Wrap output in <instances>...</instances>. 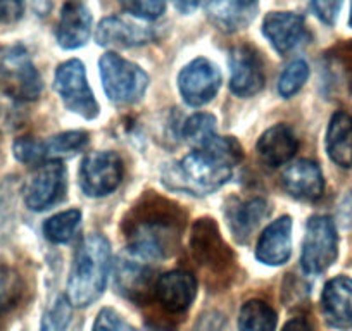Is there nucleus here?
I'll return each mask as SVG.
<instances>
[{"mask_svg":"<svg viewBox=\"0 0 352 331\" xmlns=\"http://www.w3.org/2000/svg\"><path fill=\"white\" fill-rule=\"evenodd\" d=\"M242 157V147L235 138L214 137L208 145L195 148L182 161L166 166L162 181L171 190L185 194H212L232 178Z\"/></svg>","mask_w":352,"mask_h":331,"instance_id":"nucleus-1","label":"nucleus"},{"mask_svg":"<svg viewBox=\"0 0 352 331\" xmlns=\"http://www.w3.org/2000/svg\"><path fill=\"white\" fill-rule=\"evenodd\" d=\"M185 214L173 202L147 197L126 219V236L131 254L140 259H164L180 242Z\"/></svg>","mask_w":352,"mask_h":331,"instance_id":"nucleus-2","label":"nucleus"},{"mask_svg":"<svg viewBox=\"0 0 352 331\" xmlns=\"http://www.w3.org/2000/svg\"><path fill=\"white\" fill-rule=\"evenodd\" d=\"M111 266V245L94 233L81 242L67 282V300L73 307H88L104 293Z\"/></svg>","mask_w":352,"mask_h":331,"instance_id":"nucleus-3","label":"nucleus"},{"mask_svg":"<svg viewBox=\"0 0 352 331\" xmlns=\"http://www.w3.org/2000/svg\"><path fill=\"white\" fill-rule=\"evenodd\" d=\"M0 85L12 100L38 99L42 78L23 45L0 47Z\"/></svg>","mask_w":352,"mask_h":331,"instance_id":"nucleus-4","label":"nucleus"},{"mask_svg":"<svg viewBox=\"0 0 352 331\" xmlns=\"http://www.w3.org/2000/svg\"><path fill=\"white\" fill-rule=\"evenodd\" d=\"M104 92L116 104H133L144 97L148 87V76L137 64L107 52L99 60Z\"/></svg>","mask_w":352,"mask_h":331,"instance_id":"nucleus-5","label":"nucleus"},{"mask_svg":"<svg viewBox=\"0 0 352 331\" xmlns=\"http://www.w3.org/2000/svg\"><path fill=\"white\" fill-rule=\"evenodd\" d=\"M54 87L63 104L71 113L85 119H96L99 116V104L88 85L87 73L81 60L71 59L60 64L56 71Z\"/></svg>","mask_w":352,"mask_h":331,"instance_id":"nucleus-6","label":"nucleus"},{"mask_svg":"<svg viewBox=\"0 0 352 331\" xmlns=\"http://www.w3.org/2000/svg\"><path fill=\"white\" fill-rule=\"evenodd\" d=\"M338 255V235L333 221L327 216H314L307 221L300 264L307 275L327 271Z\"/></svg>","mask_w":352,"mask_h":331,"instance_id":"nucleus-7","label":"nucleus"},{"mask_svg":"<svg viewBox=\"0 0 352 331\" xmlns=\"http://www.w3.org/2000/svg\"><path fill=\"white\" fill-rule=\"evenodd\" d=\"M78 176L81 190L88 197H104L120 187L123 180V162L114 152H92L81 161Z\"/></svg>","mask_w":352,"mask_h":331,"instance_id":"nucleus-8","label":"nucleus"},{"mask_svg":"<svg viewBox=\"0 0 352 331\" xmlns=\"http://www.w3.org/2000/svg\"><path fill=\"white\" fill-rule=\"evenodd\" d=\"M66 194V170L59 161L40 164L25 185V204L40 212L52 207Z\"/></svg>","mask_w":352,"mask_h":331,"instance_id":"nucleus-9","label":"nucleus"},{"mask_svg":"<svg viewBox=\"0 0 352 331\" xmlns=\"http://www.w3.org/2000/svg\"><path fill=\"white\" fill-rule=\"evenodd\" d=\"M221 85V73L209 59L199 57L182 69L178 76V89L185 102L192 107H201L211 102Z\"/></svg>","mask_w":352,"mask_h":331,"instance_id":"nucleus-10","label":"nucleus"},{"mask_svg":"<svg viewBox=\"0 0 352 331\" xmlns=\"http://www.w3.org/2000/svg\"><path fill=\"white\" fill-rule=\"evenodd\" d=\"M190 252L199 264L214 271L228 268L233 259L232 251L219 235L218 225L211 218H202L194 222L190 233Z\"/></svg>","mask_w":352,"mask_h":331,"instance_id":"nucleus-11","label":"nucleus"},{"mask_svg":"<svg viewBox=\"0 0 352 331\" xmlns=\"http://www.w3.org/2000/svg\"><path fill=\"white\" fill-rule=\"evenodd\" d=\"M230 89L239 97H252L264 87L261 57L250 45H236L230 52Z\"/></svg>","mask_w":352,"mask_h":331,"instance_id":"nucleus-12","label":"nucleus"},{"mask_svg":"<svg viewBox=\"0 0 352 331\" xmlns=\"http://www.w3.org/2000/svg\"><path fill=\"white\" fill-rule=\"evenodd\" d=\"M154 295L169 312H184L197 295V282L187 271H169L155 279Z\"/></svg>","mask_w":352,"mask_h":331,"instance_id":"nucleus-13","label":"nucleus"},{"mask_svg":"<svg viewBox=\"0 0 352 331\" xmlns=\"http://www.w3.org/2000/svg\"><path fill=\"white\" fill-rule=\"evenodd\" d=\"M321 312L335 330L352 328V279L337 276L324 285L321 293Z\"/></svg>","mask_w":352,"mask_h":331,"instance_id":"nucleus-14","label":"nucleus"},{"mask_svg":"<svg viewBox=\"0 0 352 331\" xmlns=\"http://www.w3.org/2000/svg\"><path fill=\"white\" fill-rule=\"evenodd\" d=\"M263 33L278 54H287L307 38L304 18L294 12H270L263 21Z\"/></svg>","mask_w":352,"mask_h":331,"instance_id":"nucleus-15","label":"nucleus"},{"mask_svg":"<svg viewBox=\"0 0 352 331\" xmlns=\"http://www.w3.org/2000/svg\"><path fill=\"white\" fill-rule=\"evenodd\" d=\"M290 254H292V218L282 216L261 233L256 258L263 264L282 266L289 261Z\"/></svg>","mask_w":352,"mask_h":331,"instance_id":"nucleus-16","label":"nucleus"},{"mask_svg":"<svg viewBox=\"0 0 352 331\" xmlns=\"http://www.w3.org/2000/svg\"><path fill=\"white\" fill-rule=\"evenodd\" d=\"M282 185L294 198L307 202L321 198L324 190L323 173L313 161H297L289 166L282 174Z\"/></svg>","mask_w":352,"mask_h":331,"instance_id":"nucleus-17","label":"nucleus"},{"mask_svg":"<svg viewBox=\"0 0 352 331\" xmlns=\"http://www.w3.org/2000/svg\"><path fill=\"white\" fill-rule=\"evenodd\" d=\"M92 35V14L80 2H67L60 11L57 42L63 49H80Z\"/></svg>","mask_w":352,"mask_h":331,"instance_id":"nucleus-18","label":"nucleus"},{"mask_svg":"<svg viewBox=\"0 0 352 331\" xmlns=\"http://www.w3.org/2000/svg\"><path fill=\"white\" fill-rule=\"evenodd\" d=\"M297 148H299V140L292 128L287 124H275V126L268 128L261 135L256 145L261 161L272 168H278V166L289 162L296 155Z\"/></svg>","mask_w":352,"mask_h":331,"instance_id":"nucleus-19","label":"nucleus"},{"mask_svg":"<svg viewBox=\"0 0 352 331\" xmlns=\"http://www.w3.org/2000/svg\"><path fill=\"white\" fill-rule=\"evenodd\" d=\"M96 40L102 47H138L152 40V32L142 25L128 21V19L111 16L100 21L97 26Z\"/></svg>","mask_w":352,"mask_h":331,"instance_id":"nucleus-20","label":"nucleus"},{"mask_svg":"<svg viewBox=\"0 0 352 331\" xmlns=\"http://www.w3.org/2000/svg\"><path fill=\"white\" fill-rule=\"evenodd\" d=\"M328 157L340 168H352V116L338 111L327 130Z\"/></svg>","mask_w":352,"mask_h":331,"instance_id":"nucleus-21","label":"nucleus"},{"mask_svg":"<svg viewBox=\"0 0 352 331\" xmlns=\"http://www.w3.org/2000/svg\"><path fill=\"white\" fill-rule=\"evenodd\" d=\"M268 214L270 205L264 198H250L230 207L228 225L233 236L239 242H247Z\"/></svg>","mask_w":352,"mask_h":331,"instance_id":"nucleus-22","label":"nucleus"},{"mask_svg":"<svg viewBox=\"0 0 352 331\" xmlns=\"http://www.w3.org/2000/svg\"><path fill=\"white\" fill-rule=\"evenodd\" d=\"M116 283L121 293L137 302H142L151 292L154 293L155 286L152 269L142 262L133 261H120L116 269Z\"/></svg>","mask_w":352,"mask_h":331,"instance_id":"nucleus-23","label":"nucleus"},{"mask_svg":"<svg viewBox=\"0 0 352 331\" xmlns=\"http://www.w3.org/2000/svg\"><path fill=\"white\" fill-rule=\"evenodd\" d=\"M256 4L257 0H212L209 11L216 23L228 30H235L249 23Z\"/></svg>","mask_w":352,"mask_h":331,"instance_id":"nucleus-24","label":"nucleus"},{"mask_svg":"<svg viewBox=\"0 0 352 331\" xmlns=\"http://www.w3.org/2000/svg\"><path fill=\"white\" fill-rule=\"evenodd\" d=\"M276 312L264 300H249L239 314V331H275Z\"/></svg>","mask_w":352,"mask_h":331,"instance_id":"nucleus-25","label":"nucleus"},{"mask_svg":"<svg viewBox=\"0 0 352 331\" xmlns=\"http://www.w3.org/2000/svg\"><path fill=\"white\" fill-rule=\"evenodd\" d=\"M88 144L87 131H66L43 141V157L45 161H59V159L73 157L83 150Z\"/></svg>","mask_w":352,"mask_h":331,"instance_id":"nucleus-26","label":"nucleus"},{"mask_svg":"<svg viewBox=\"0 0 352 331\" xmlns=\"http://www.w3.org/2000/svg\"><path fill=\"white\" fill-rule=\"evenodd\" d=\"M80 225L81 212L78 209H69L47 219L43 225V235L52 243H66L76 235Z\"/></svg>","mask_w":352,"mask_h":331,"instance_id":"nucleus-27","label":"nucleus"},{"mask_svg":"<svg viewBox=\"0 0 352 331\" xmlns=\"http://www.w3.org/2000/svg\"><path fill=\"white\" fill-rule=\"evenodd\" d=\"M184 137L197 148L204 147L212 138L218 137L216 135V117L208 113L194 114L184 124Z\"/></svg>","mask_w":352,"mask_h":331,"instance_id":"nucleus-28","label":"nucleus"},{"mask_svg":"<svg viewBox=\"0 0 352 331\" xmlns=\"http://www.w3.org/2000/svg\"><path fill=\"white\" fill-rule=\"evenodd\" d=\"M309 78V66H307L304 60L297 59L294 62H290L285 67V71L282 73L278 81V92L280 95L289 99V97L296 95L300 89L304 87V83Z\"/></svg>","mask_w":352,"mask_h":331,"instance_id":"nucleus-29","label":"nucleus"},{"mask_svg":"<svg viewBox=\"0 0 352 331\" xmlns=\"http://www.w3.org/2000/svg\"><path fill=\"white\" fill-rule=\"evenodd\" d=\"M21 279L12 269L0 266V314L8 312L21 297Z\"/></svg>","mask_w":352,"mask_h":331,"instance_id":"nucleus-30","label":"nucleus"},{"mask_svg":"<svg viewBox=\"0 0 352 331\" xmlns=\"http://www.w3.org/2000/svg\"><path fill=\"white\" fill-rule=\"evenodd\" d=\"M71 321V304L66 297L56 300L52 307L45 312L40 331H67Z\"/></svg>","mask_w":352,"mask_h":331,"instance_id":"nucleus-31","label":"nucleus"},{"mask_svg":"<svg viewBox=\"0 0 352 331\" xmlns=\"http://www.w3.org/2000/svg\"><path fill=\"white\" fill-rule=\"evenodd\" d=\"M123 11L128 14L135 16V18L147 19H157L159 16L164 12V0H118Z\"/></svg>","mask_w":352,"mask_h":331,"instance_id":"nucleus-32","label":"nucleus"},{"mask_svg":"<svg viewBox=\"0 0 352 331\" xmlns=\"http://www.w3.org/2000/svg\"><path fill=\"white\" fill-rule=\"evenodd\" d=\"M14 157L23 164H43V141L32 137H23L14 141Z\"/></svg>","mask_w":352,"mask_h":331,"instance_id":"nucleus-33","label":"nucleus"},{"mask_svg":"<svg viewBox=\"0 0 352 331\" xmlns=\"http://www.w3.org/2000/svg\"><path fill=\"white\" fill-rule=\"evenodd\" d=\"M92 331H135L133 326L116 310L106 307L97 316Z\"/></svg>","mask_w":352,"mask_h":331,"instance_id":"nucleus-34","label":"nucleus"},{"mask_svg":"<svg viewBox=\"0 0 352 331\" xmlns=\"http://www.w3.org/2000/svg\"><path fill=\"white\" fill-rule=\"evenodd\" d=\"M344 0H313L314 14L324 23V25H335L338 18V12L342 9Z\"/></svg>","mask_w":352,"mask_h":331,"instance_id":"nucleus-35","label":"nucleus"},{"mask_svg":"<svg viewBox=\"0 0 352 331\" xmlns=\"http://www.w3.org/2000/svg\"><path fill=\"white\" fill-rule=\"evenodd\" d=\"M25 14V0H0V25H14Z\"/></svg>","mask_w":352,"mask_h":331,"instance_id":"nucleus-36","label":"nucleus"},{"mask_svg":"<svg viewBox=\"0 0 352 331\" xmlns=\"http://www.w3.org/2000/svg\"><path fill=\"white\" fill-rule=\"evenodd\" d=\"M195 331H226V321L223 314L211 310V312L202 314Z\"/></svg>","mask_w":352,"mask_h":331,"instance_id":"nucleus-37","label":"nucleus"},{"mask_svg":"<svg viewBox=\"0 0 352 331\" xmlns=\"http://www.w3.org/2000/svg\"><path fill=\"white\" fill-rule=\"evenodd\" d=\"M201 4L202 0H173V5H175L182 14H192Z\"/></svg>","mask_w":352,"mask_h":331,"instance_id":"nucleus-38","label":"nucleus"},{"mask_svg":"<svg viewBox=\"0 0 352 331\" xmlns=\"http://www.w3.org/2000/svg\"><path fill=\"white\" fill-rule=\"evenodd\" d=\"M283 331H313V328L304 317H294L285 324Z\"/></svg>","mask_w":352,"mask_h":331,"instance_id":"nucleus-39","label":"nucleus"},{"mask_svg":"<svg viewBox=\"0 0 352 331\" xmlns=\"http://www.w3.org/2000/svg\"><path fill=\"white\" fill-rule=\"evenodd\" d=\"M349 23H351V26H352V8H351V18H349Z\"/></svg>","mask_w":352,"mask_h":331,"instance_id":"nucleus-40","label":"nucleus"},{"mask_svg":"<svg viewBox=\"0 0 352 331\" xmlns=\"http://www.w3.org/2000/svg\"><path fill=\"white\" fill-rule=\"evenodd\" d=\"M154 331H166V330H154Z\"/></svg>","mask_w":352,"mask_h":331,"instance_id":"nucleus-41","label":"nucleus"}]
</instances>
